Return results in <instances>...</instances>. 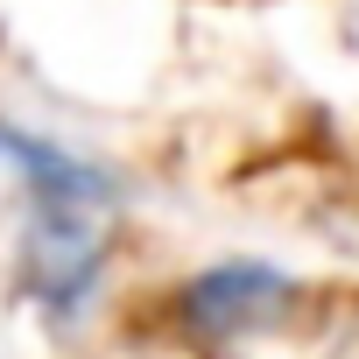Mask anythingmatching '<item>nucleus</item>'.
<instances>
[{
	"label": "nucleus",
	"mask_w": 359,
	"mask_h": 359,
	"mask_svg": "<svg viewBox=\"0 0 359 359\" xmlns=\"http://www.w3.org/2000/svg\"><path fill=\"white\" fill-rule=\"evenodd\" d=\"M303 303V282L275 261H212L184 275V289L169 296V317L191 345H240L275 324H289Z\"/></svg>",
	"instance_id": "2"
},
{
	"label": "nucleus",
	"mask_w": 359,
	"mask_h": 359,
	"mask_svg": "<svg viewBox=\"0 0 359 359\" xmlns=\"http://www.w3.org/2000/svg\"><path fill=\"white\" fill-rule=\"evenodd\" d=\"M0 176L22 191L15 289L36 303L43 324H78L106 282L113 233H120L113 169L85 162L78 148H64L22 120H0Z\"/></svg>",
	"instance_id": "1"
}]
</instances>
